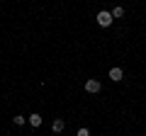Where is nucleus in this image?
<instances>
[{"instance_id": "2", "label": "nucleus", "mask_w": 146, "mask_h": 136, "mask_svg": "<svg viewBox=\"0 0 146 136\" xmlns=\"http://www.w3.org/2000/svg\"><path fill=\"white\" fill-rule=\"evenodd\" d=\"M85 92H90V95H95V92H100V80H85Z\"/></svg>"}, {"instance_id": "8", "label": "nucleus", "mask_w": 146, "mask_h": 136, "mask_svg": "<svg viewBox=\"0 0 146 136\" xmlns=\"http://www.w3.org/2000/svg\"><path fill=\"white\" fill-rule=\"evenodd\" d=\"M15 124H17V126H22V124H25V117H22V114H20V117H15Z\"/></svg>"}, {"instance_id": "7", "label": "nucleus", "mask_w": 146, "mask_h": 136, "mask_svg": "<svg viewBox=\"0 0 146 136\" xmlns=\"http://www.w3.org/2000/svg\"><path fill=\"white\" fill-rule=\"evenodd\" d=\"M76 136H90V129H85V126H83V129L76 131Z\"/></svg>"}, {"instance_id": "5", "label": "nucleus", "mask_w": 146, "mask_h": 136, "mask_svg": "<svg viewBox=\"0 0 146 136\" xmlns=\"http://www.w3.org/2000/svg\"><path fill=\"white\" fill-rule=\"evenodd\" d=\"M29 124L32 126H42V114H29Z\"/></svg>"}, {"instance_id": "6", "label": "nucleus", "mask_w": 146, "mask_h": 136, "mask_svg": "<svg viewBox=\"0 0 146 136\" xmlns=\"http://www.w3.org/2000/svg\"><path fill=\"white\" fill-rule=\"evenodd\" d=\"M122 15H124V7H122V5H117L115 10H112V17L117 20V17H122Z\"/></svg>"}, {"instance_id": "1", "label": "nucleus", "mask_w": 146, "mask_h": 136, "mask_svg": "<svg viewBox=\"0 0 146 136\" xmlns=\"http://www.w3.org/2000/svg\"><path fill=\"white\" fill-rule=\"evenodd\" d=\"M112 20H115V17H112V12H107V10H100L98 17H95V22H98L100 27H110V24H112Z\"/></svg>"}, {"instance_id": "3", "label": "nucleus", "mask_w": 146, "mask_h": 136, "mask_svg": "<svg viewBox=\"0 0 146 136\" xmlns=\"http://www.w3.org/2000/svg\"><path fill=\"white\" fill-rule=\"evenodd\" d=\"M110 78H112V80H117V83H119V80L124 78V73H122V68H112V71H110Z\"/></svg>"}, {"instance_id": "4", "label": "nucleus", "mask_w": 146, "mask_h": 136, "mask_svg": "<svg viewBox=\"0 0 146 136\" xmlns=\"http://www.w3.org/2000/svg\"><path fill=\"white\" fill-rule=\"evenodd\" d=\"M63 126H66V124H63V119H54L51 129H54V134H61V131H63Z\"/></svg>"}]
</instances>
